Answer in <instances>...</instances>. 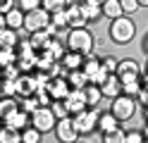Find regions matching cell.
<instances>
[{"label":"cell","instance_id":"7bdbcfd3","mask_svg":"<svg viewBox=\"0 0 148 143\" xmlns=\"http://www.w3.org/2000/svg\"><path fill=\"white\" fill-rule=\"evenodd\" d=\"M143 138L148 141V122H146V127H143Z\"/></svg>","mask_w":148,"mask_h":143},{"label":"cell","instance_id":"4316f807","mask_svg":"<svg viewBox=\"0 0 148 143\" xmlns=\"http://www.w3.org/2000/svg\"><path fill=\"white\" fill-rule=\"evenodd\" d=\"M17 107H19V103H17V95H12V98H0V119H5L10 112H14Z\"/></svg>","mask_w":148,"mask_h":143},{"label":"cell","instance_id":"5bb4252c","mask_svg":"<svg viewBox=\"0 0 148 143\" xmlns=\"http://www.w3.org/2000/svg\"><path fill=\"white\" fill-rule=\"evenodd\" d=\"M64 103H67V110L69 114H77L81 110H86L88 105H86V95H84V88H72L69 95L64 98Z\"/></svg>","mask_w":148,"mask_h":143},{"label":"cell","instance_id":"8992f818","mask_svg":"<svg viewBox=\"0 0 148 143\" xmlns=\"http://www.w3.org/2000/svg\"><path fill=\"white\" fill-rule=\"evenodd\" d=\"M50 26V12L45 7H36L31 12H24V29L26 31H38Z\"/></svg>","mask_w":148,"mask_h":143},{"label":"cell","instance_id":"b9f144b4","mask_svg":"<svg viewBox=\"0 0 148 143\" xmlns=\"http://www.w3.org/2000/svg\"><path fill=\"white\" fill-rule=\"evenodd\" d=\"M143 53H146V55H148V36H146V38H143Z\"/></svg>","mask_w":148,"mask_h":143},{"label":"cell","instance_id":"e0dca14e","mask_svg":"<svg viewBox=\"0 0 148 143\" xmlns=\"http://www.w3.org/2000/svg\"><path fill=\"white\" fill-rule=\"evenodd\" d=\"M55 31H58V29H55L53 24H50L48 29H38V31H31V38H29V43L34 45V50H43V48L48 45V41H50V38L55 36Z\"/></svg>","mask_w":148,"mask_h":143},{"label":"cell","instance_id":"ffe728a7","mask_svg":"<svg viewBox=\"0 0 148 143\" xmlns=\"http://www.w3.org/2000/svg\"><path fill=\"white\" fill-rule=\"evenodd\" d=\"M62 64H64V69H81V64H84V55L81 53H74V50H67L62 55V60H60Z\"/></svg>","mask_w":148,"mask_h":143},{"label":"cell","instance_id":"9a60e30c","mask_svg":"<svg viewBox=\"0 0 148 143\" xmlns=\"http://www.w3.org/2000/svg\"><path fill=\"white\" fill-rule=\"evenodd\" d=\"M17 95H34L38 91V83H36V74H19L17 76Z\"/></svg>","mask_w":148,"mask_h":143},{"label":"cell","instance_id":"603a6c76","mask_svg":"<svg viewBox=\"0 0 148 143\" xmlns=\"http://www.w3.org/2000/svg\"><path fill=\"white\" fill-rule=\"evenodd\" d=\"M64 79L69 81V86H72V88H84V86L88 83V79H86L84 69H69L67 74H64Z\"/></svg>","mask_w":148,"mask_h":143},{"label":"cell","instance_id":"d6986e66","mask_svg":"<svg viewBox=\"0 0 148 143\" xmlns=\"http://www.w3.org/2000/svg\"><path fill=\"white\" fill-rule=\"evenodd\" d=\"M84 95H86V105L88 107H96V105L103 100V91H100L98 83H86L84 86Z\"/></svg>","mask_w":148,"mask_h":143},{"label":"cell","instance_id":"f35d334b","mask_svg":"<svg viewBox=\"0 0 148 143\" xmlns=\"http://www.w3.org/2000/svg\"><path fill=\"white\" fill-rule=\"evenodd\" d=\"M100 64H103L105 74H115V69H117V57H103Z\"/></svg>","mask_w":148,"mask_h":143},{"label":"cell","instance_id":"484cf974","mask_svg":"<svg viewBox=\"0 0 148 143\" xmlns=\"http://www.w3.org/2000/svg\"><path fill=\"white\" fill-rule=\"evenodd\" d=\"M122 5H119V0H105L103 3V17L108 19H117V17H122Z\"/></svg>","mask_w":148,"mask_h":143},{"label":"cell","instance_id":"ee69618b","mask_svg":"<svg viewBox=\"0 0 148 143\" xmlns=\"http://www.w3.org/2000/svg\"><path fill=\"white\" fill-rule=\"evenodd\" d=\"M138 7H148V0H138Z\"/></svg>","mask_w":148,"mask_h":143},{"label":"cell","instance_id":"74e56055","mask_svg":"<svg viewBox=\"0 0 148 143\" xmlns=\"http://www.w3.org/2000/svg\"><path fill=\"white\" fill-rule=\"evenodd\" d=\"M143 131H124V143H143Z\"/></svg>","mask_w":148,"mask_h":143},{"label":"cell","instance_id":"d6a6232c","mask_svg":"<svg viewBox=\"0 0 148 143\" xmlns=\"http://www.w3.org/2000/svg\"><path fill=\"white\" fill-rule=\"evenodd\" d=\"M41 7H45L48 12H58L67 7V0H41Z\"/></svg>","mask_w":148,"mask_h":143},{"label":"cell","instance_id":"52a82bcc","mask_svg":"<svg viewBox=\"0 0 148 143\" xmlns=\"http://www.w3.org/2000/svg\"><path fill=\"white\" fill-rule=\"evenodd\" d=\"M17 67H19L22 72H31L36 69V50H34V45L29 41H22V43H17Z\"/></svg>","mask_w":148,"mask_h":143},{"label":"cell","instance_id":"8d00e7d4","mask_svg":"<svg viewBox=\"0 0 148 143\" xmlns=\"http://www.w3.org/2000/svg\"><path fill=\"white\" fill-rule=\"evenodd\" d=\"M119 5H122V12L132 17L136 10H138V0H119Z\"/></svg>","mask_w":148,"mask_h":143},{"label":"cell","instance_id":"9c48e42d","mask_svg":"<svg viewBox=\"0 0 148 143\" xmlns=\"http://www.w3.org/2000/svg\"><path fill=\"white\" fill-rule=\"evenodd\" d=\"M115 74H117V79L119 81H132V79H136V76H141V67L136 64V60H132V57H124V60H117V69H115Z\"/></svg>","mask_w":148,"mask_h":143},{"label":"cell","instance_id":"7402d4cb","mask_svg":"<svg viewBox=\"0 0 148 143\" xmlns=\"http://www.w3.org/2000/svg\"><path fill=\"white\" fill-rule=\"evenodd\" d=\"M119 124V119L115 117L112 112H100V117H98V124H96V129L100 131V133H105V131H110V129H115Z\"/></svg>","mask_w":148,"mask_h":143},{"label":"cell","instance_id":"6da1fadb","mask_svg":"<svg viewBox=\"0 0 148 143\" xmlns=\"http://www.w3.org/2000/svg\"><path fill=\"white\" fill-rule=\"evenodd\" d=\"M110 38L117 43V45H127L129 41L134 38V34H136V26H134V22H132V17L129 14H122V17H117V19H110Z\"/></svg>","mask_w":148,"mask_h":143},{"label":"cell","instance_id":"4dcf8cb0","mask_svg":"<svg viewBox=\"0 0 148 143\" xmlns=\"http://www.w3.org/2000/svg\"><path fill=\"white\" fill-rule=\"evenodd\" d=\"M43 50H48V53L55 57V60H62V55L67 53V50L62 48V43H60V41H55V38H50V41H48V45H45Z\"/></svg>","mask_w":148,"mask_h":143},{"label":"cell","instance_id":"ba28073f","mask_svg":"<svg viewBox=\"0 0 148 143\" xmlns=\"http://www.w3.org/2000/svg\"><path fill=\"white\" fill-rule=\"evenodd\" d=\"M81 69H84L88 83H100V81H103L105 76H108L98 57H88V55H84V64H81Z\"/></svg>","mask_w":148,"mask_h":143},{"label":"cell","instance_id":"7c38bea8","mask_svg":"<svg viewBox=\"0 0 148 143\" xmlns=\"http://www.w3.org/2000/svg\"><path fill=\"white\" fill-rule=\"evenodd\" d=\"M69 91H72V86L64 76H53L50 83H48V93H50L53 100H64L69 95Z\"/></svg>","mask_w":148,"mask_h":143},{"label":"cell","instance_id":"d590c367","mask_svg":"<svg viewBox=\"0 0 148 143\" xmlns=\"http://www.w3.org/2000/svg\"><path fill=\"white\" fill-rule=\"evenodd\" d=\"M17 7H19L22 12H31V10L41 7V0H17Z\"/></svg>","mask_w":148,"mask_h":143},{"label":"cell","instance_id":"44dd1931","mask_svg":"<svg viewBox=\"0 0 148 143\" xmlns=\"http://www.w3.org/2000/svg\"><path fill=\"white\" fill-rule=\"evenodd\" d=\"M19 43V36H17V29H0V48H17Z\"/></svg>","mask_w":148,"mask_h":143},{"label":"cell","instance_id":"bcb514c9","mask_svg":"<svg viewBox=\"0 0 148 143\" xmlns=\"http://www.w3.org/2000/svg\"><path fill=\"white\" fill-rule=\"evenodd\" d=\"M96 3H105V0H96Z\"/></svg>","mask_w":148,"mask_h":143},{"label":"cell","instance_id":"3957f363","mask_svg":"<svg viewBox=\"0 0 148 143\" xmlns=\"http://www.w3.org/2000/svg\"><path fill=\"white\" fill-rule=\"evenodd\" d=\"M55 119H58V117H55V112H53L50 105H38V107L31 112V127H36L41 133L53 131L55 124H58Z\"/></svg>","mask_w":148,"mask_h":143},{"label":"cell","instance_id":"7dc6e473","mask_svg":"<svg viewBox=\"0 0 148 143\" xmlns=\"http://www.w3.org/2000/svg\"><path fill=\"white\" fill-rule=\"evenodd\" d=\"M146 74H148V64H146Z\"/></svg>","mask_w":148,"mask_h":143},{"label":"cell","instance_id":"d4e9b609","mask_svg":"<svg viewBox=\"0 0 148 143\" xmlns=\"http://www.w3.org/2000/svg\"><path fill=\"white\" fill-rule=\"evenodd\" d=\"M5 19H7V26H10V29H17V31L24 29V12L19 7H12L10 12L5 14Z\"/></svg>","mask_w":148,"mask_h":143},{"label":"cell","instance_id":"8fae6325","mask_svg":"<svg viewBox=\"0 0 148 143\" xmlns=\"http://www.w3.org/2000/svg\"><path fill=\"white\" fill-rule=\"evenodd\" d=\"M64 12H67V26L72 29H79V26H86V14H84V5L81 3H67V7H64Z\"/></svg>","mask_w":148,"mask_h":143},{"label":"cell","instance_id":"e575fe53","mask_svg":"<svg viewBox=\"0 0 148 143\" xmlns=\"http://www.w3.org/2000/svg\"><path fill=\"white\" fill-rule=\"evenodd\" d=\"M136 100H138V103H143L146 107H148V74H146L143 79H141V91H138Z\"/></svg>","mask_w":148,"mask_h":143},{"label":"cell","instance_id":"60d3db41","mask_svg":"<svg viewBox=\"0 0 148 143\" xmlns=\"http://www.w3.org/2000/svg\"><path fill=\"white\" fill-rule=\"evenodd\" d=\"M5 26H7V19H5L3 12H0V29H5Z\"/></svg>","mask_w":148,"mask_h":143},{"label":"cell","instance_id":"5b68a950","mask_svg":"<svg viewBox=\"0 0 148 143\" xmlns=\"http://www.w3.org/2000/svg\"><path fill=\"white\" fill-rule=\"evenodd\" d=\"M98 117H100V112H96L93 107H86V110H81L77 114H72V122H74V127H77L79 136H81V133H91V131H93L96 124H98Z\"/></svg>","mask_w":148,"mask_h":143},{"label":"cell","instance_id":"2e32d148","mask_svg":"<svg viewBox=\"0 0 148 143\" xmlns=\"http://www.w3.org/2000/svg\"><path fill=\"white\" fill-rule=\"evenodd\" d=\"M98 86H100V91H103V98H117V95L122 93V81L117 79V74H108Z\"/></svg>","mask_w":148,"mask_h":143},{"label":"cell","instance_id":"1f68e13d","mask_svg":"<svg viewBox=\"0 0 148 143\" xmlns=\"http://www.w3.org/2000/svg\"><path fill=\"white\" fill-rule=\"evenodd\" d=\"M50 24L55 29H67V12L58 10V12H50Z\"/></svg>","mask_w":148,"mask_h":143},{"label":"cell","instance_id":"836d02e7","mask_svg":"<svg viewBox=\"0 0 148 143\" xmlns=\"http://www.w3.org/2000/svg\"><path fill=\"white\" fill-rule=\"evenodd\" d=\"M53 112H55V117L58 119H62V117H69V110H67V103L64 100H53Z\"/></svg>","mask_w":148,"mask_h":143},{"label":"cell","instance_id":"83f0119b","mask_svg":"<svg viewBox=\"0 0 148 143\" xmlns=\"http://www.w3.org/2000/svg\"><path fill=\"white\" fill-rule=\"evenodd\" d=\"M138 91H141V76H136V79L122 83V93H124V95H132V98H136Z\"/></svg>","mask_w":148,"mask_h":143},{"label":"cell","instance_id":"4fadbf2b","mask_svg":"<svg viewBox=\"0 0 148 143\" xmlns=\"http://www.w3.org/2000/svg\"><path fill=\"white\" fill-rule=\"evenodd\" d=\"M3 124H7V127H14V129H26L31 124V112H26V110H22V107H17L14 112H10L7 117L3 119Z\"/></svg>","mask_w":148,"mask_h":143},{"label":"cell","instance_id":"f6af8a7d","mask_svg":"<svg viewBox=\"0 0 148 143\" xmlns=\"http://www.w3.org/2000/svg\"><path fill=\"white\" fill-rule=\"evenodd\" d=\"M146 122H148V107H146Z\"/></svg>","mask_w":148,"mask_h":143},{"label":"cell","instance_id":"f546056e","mask_svg":"<svg viewBox=\"0 0 148 143\" xmlns=\"http://www.w3.org/2000/svg\"><path fill=\"white\" fill-rule=\"evenodd\" d=\"M41 141V131L36 129V127H26V129H22V143H38Z\"/></svg>","mask_w":148,"mask_h":143},{"label":"cell","instance_id":"30bf717a","mask_svg":"<svg viewBox=\"0 0 148 143\" xmlns=\"http://www.w3.org/2000/svg\"><path fill=\"white\" fill-rule=\"evenodd\" d=\"M55 131H58V138H60L62 143H74V141H79V131H77V127H74V122H72V114H69V117L58 119Z\"/></svg>","mask_w":148,"mask_h":143},{"label":"cell","instance_id":"cb8c5ba5","mask_svg":"<svg viewBox=\"0 0 148 143\" xmlns=\"http://www.w3.org/2000/svg\"><path fill=\"white\" fill-rule=\"evenodd\" d=\"M19 141H22V131L19 129L7 127V124L0 127V143H19Z\"/></svg>","mask_w":148,"mask_h":143},{"label":"cell","instance_id":"7a4b0ae2","mask_svg":"<svg viewBox=\"0 0 148 143\" xmlns=\"http://www.w3.org/2000/svg\"><path fill=\"white\" fill-rule=\"evenodd\" d=\"M93 43H96V36L88 31L86 26H79V29H72L69 36H67V48L74 53H81V55H88L93 50Z\"/></svg>","mask_w":148,"mask_h":143},{"label":"cell","instance_id":"ab89813d","mask_svg":"<svg viewBox=\"0 0 148 143\" xmlns=\"http://www.w3.org/2000/svg\"><path fill=\"white\" fill-rule=\"evenodd\" d=\"M12 7H17V0H0V12L7 14Z\"/></svg>","mask_w":148,"mask_h":143},{"label":"cell","instance_id":"ac0fdd59","mask_svg":"<svg viewBox=\"0 0 148 143\" xmlns=\"http://www.w3.org/2000/svg\"><path fill=\"white\" fill-rule=\"evenodd\" d=\"M84 14H86V22H98L103 17V3H96V0H84Z\"/></svg>","mask_w":148,"mask_h":143},{"label":"cell","instance_id":"f1b7e54d","mask_svg":"<svg viewBox=\"0 0 148 143\" xmlns=\"http://www.w3.org/2000/svg\"><path fill=\"white\" fill-rule=\"evenodd\" d=\"M100 141H103V143H124V131L119 129V127H115V129L105 131Z\"/></svg>","mask_w":148,"mask_h":143},{"label":"cell","instance_id":"277c9868","mask_svg":"<svg viewBox=\"0 0 148 143\" xmlns=\"http://www.w3.org/2000/svg\"><path fill=\"white\" fill-rule=\"evenodd\" d=\"M110 112H112L119 122L132 119V117H134V112H136V98L119 93L117 98H112V107H110Z\"/></svg>","mask_w":148,"mask_h":143},{"label":"cell","instance_id":"c3c4849f","mask_svg":"<svg viewBox=\"0 0 148 143\" xmlns=\"http://www.w3.org/2000/svg\"><path fill=\"white\" fill-rule=\"evenodd\" d=\"M0 127H3V119H0Z\"/></svg>","mask_w":148,"mask_h":143}]
</instances>
